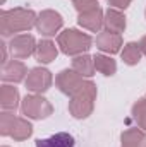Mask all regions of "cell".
Masks as SVG:
<instances>
[{"label":"cell","instance_id":"6da1fadb","mask_svg":"<svg viewBox=\"0 0 146 147\" xmlns=\"http://www.w3.org/2000/svg\"><path fill=\"white\" fill-rule=\"evenodd\" d=\"M36 24V14L29 9H10L0 12V33L2 36H12L19 31H28Z\"/></svg>","mask_w":146,"mask_h":147},{"label":"cell","instance_id":"7a4b0ae2","mask_svg":"<svg viewBox=\"0 0 146 147\" xmlns=\"http://www.w3.org/2000/svg\"><path fill=\"white\" fill-rule=\"evenodd\" d=\"M59 46L65 55L83 53L91 46V38L76 29H65L64 33L59 34Z\"/></svg>","mask_w":146,"mask_h":147},{"label":"cell","instance_id":"3957f363","mask_svg":"<svg viewBox=\"0 0 146 147\" xmlns=\"http://www.w3.org/2000/svg\"><path fill=\"white\" fill-rule=\"evenodd\" d=\"M95 94H96V89H95V86L91 82L81 92L74 94L72 101L69 105V110L72 113V116H76V118H86L91 113V110H93V98H95Z\"/></svg>","mask_w":146,"mask_h":147},{"label":"cell","instance_id":"277c9868","mask_svg":"<svg viewBox=\"0 0 146 147\" xmlns=\"http://www.w3.org/2000/svg\"><path fill=\"white\" fill-rule=\"evenodd\" d=\"M21 111L23 115H26L28 118H33V120H41V118H46L50 113H52V106L50 103L36 94H29L23 99V105H21Z\"/></svg>","mask_w":146,"mask_h":147},{"label":"cell","instance_id":"5b68a950","mask_svg":"<svg viewBox=\"0 0 146 147\" xmlns=\"http://www.w3.org/2000/svg\"><path fill=\"white\" fill-rule=\"evenodd\" d=\"M89 82H84L83 79H81V75L77 72H72V70H62V72L59 74V77H57V86H59V89L62 91V92H65V94H77V92H81L86 86H88Z\"/></svg>","mask_w":146,"mask_h":147},{"label":"cell","instance_id":"8992f818","mask_svg":"<svg viewBox=\"0 0 146 147\" xmlns=\"http://www.w3.org/2000/svg\"><path fill=\"white\" fill-rule=\"evenodd\" d=\"M52 86V74L46 69L35 67L31 69L26 77V89L33 92H45Z\"/></svg>","mask_w":146,"mask_h":147},{"label":"cell","instance_id":"52a82bcc","mask_svg":"<svg viewBox=\"0 0 146 147\" xmlns=\"http://www.w3.org/2000/svg\"><path fill=\"white\" fill-rule=\"evenodd\" d=\"M62 26V16L55 10H43L36 19V28L43 36H53Z\"/></svg>","mask_w":146,"mask_h":147},{"label":"cell","instance_id":"ba28073f","mask_svg":"<svg viewBox=\"0 0 146 147\" xmlns=\"http://www.w3.org/2000/svg\"><path fill=\"white\" fill-rule=\"evenodd\" d=\"M9 50H10L12 57H16V58H28L29 55L35 53L36 41L31 34H19V36H14L10 39Z\"/></svg>","mask_w":146,"mask_h":147},{"label":"cell","instance_id":"9c48e42d","mask_svg":"<svg viewBox=\"0 0 146 147\" xmlns=\"http://www.w3.org/2000/svg\"><path fill=\"white\" fill-rule=\"evenodd\" d=\"M26 74H28V69H26V65L23 62L10 60L2 69V80L3 82H12V84L14 82H21V80H24Z\"/></svg>","mask_w":146,"mask_h":147},{"label":"cell","instance_id":"30bf717a","mask_svg":"<svg viewBox=\"0 0 146 147\" xmlns=\"http://www.w3.org/2000/svg\"><path fill=\"white\" fill-rule=\"evenodd\" d=\"M0 106L3 111H14L19 106V92L14 86L3 84L0 87Z\"/></svg>","mask_w":146,"mask_h":147},{"label":"cell","instance_id":"8fae6325","mask_svg":"<svg viewBox=\"0 0 146 147\" xmlns=\"http://www.w3.org/2000/svg\"><path fill=\"white\" fill-rule=\"evenodd\" d=\"M36 147H74V137L71 134L59 132L48 139H38Z\"/></svg>","mask_w":146,"mask_h":147},{"label":"cell","instance_id":"7c38bea8","mask_svg":"<svg viewBox=\"0 0 146 147\" xmlns=\"http://www.w3.org/2000/svg\"><path fill=\"white\" fill-rule=\"evenodd\" d=\"M122 45V39L117 33H112V31H105L102 33L100 36L96 38V46L102 50V51H108V53H115L119 51Z\"/></svg>","mask_w":146,"mask_h":147},{"label":"cell","instance_id":"4fadbf2b","mask_svg":"<svg viewBox=\"0 0 146 147\" xmlns=\"http://www.w3.org/2000/svg\"><path fill=\"white\" fill-rule=\"evenodd\" d=\"M102 22H103V17H102V10L100 9H95V10H89V12H83L79 16V24L91 29V31H98L102 28Z\"/></svg>","mask_w":146,"mask_h":147},{"label":"cell","instance_id":"5bb4252c","mask_svg":"<svg viewBox=\"0 0 146 147\" xmlns=\"http://www.w3.org/2000/svg\"><path fill=\"white\" fill-rule=\"evenodd\" d=\"M57 57V48L52 41L48 39H43L40 41V45L36 46V58L40 63H50L53 62Z\"/></svg>","mask_w":146,"mask_h":147},{"label":"cell","instance_id":"9a60e30c","mask_svg":"<svg viewBox=\"0 0 146 147\" xmlns=\"http://www.w3.org/2000/svg\"><path fill=\"white\" fill-rule=\"evenodd\" d=\"M105 24H107V28H108V31L112 33H122L124 29H126V17L120 14V12H117V10H113V9H108L107 10V19H105Z\"/></svg>","mask_w":146,"mask_h":147},{"label":"cell","instance_id":"2e32d148","mask_svg":"<svg viewBox=\"0 0 146 147\" xmlns=\"http://www.w3.org/2000/svg\"><path fill=\"white\" fill-rule=\"evenodd\" d=\"M31 134H33L31 123H29L28 120H24V118H16V123H14V127H12V130H10V137H12L14 140H24V139H28Z\"/></svg>","mask_w":146,"mask_h":147},{"label":"cell","instance_id":"e0dca14e","mask_svg":"<svg viewBox=\"0 0 146 147\" xmlns=\"http://www.w3.org/2000/svg\"><path fill=\"white\" fill-rule=\"evenodd\" d=\"M93 65H95V62H93V58L88 57V55L77 57V58H74V62H72L74 72H77L79 75H86V77L93 75V69H95Z\"/></svg>","mask_w":146,"mask_h":147},{"label":"cell","instance_id":"ac0fdd59","mask_svg":"<svg viewBox=\"0 0 146 147\" xmlns=\"http://www.w3.org/2000/svg\"><path fill=\"white\" fill-rule=\"evenodd\" d=\"M93 62H95L96 70H100L103 75H113V74H115V70H117L115 60H112V58H108V57L96 55V57L93 58Z\"/></svg>","mask_w":146,"mask_h":147},{"label":"cell","instance_id":"d6986e66","mask_svg":"<svg viewBox=\"0 0 146 147\" xmlns=\"http://www.w3.org/2000/svg\"><path fill=\"white\" fill-rule=\"evenodd\" d=\"M141 58V48L139 45L136 43H127L124 46V51H122V60L127 63V65H136Z\"/></svg>","mask_w":146,"mask_h":147},{"label":"cell","instance_id":"ffe728a7","mask_svg":"<svg viewBox=\"0 0 146 147\" xmlns=\"http://www.w3.org/2000/svg\"><path fill=\"white\" fill-rule=\"evenodd\" d=\"M145 144V135L139 130H127L122 135V146L124 147H141Z\"/></svg>","mask_w":146,"mask_h":147},{"label":"cell","instance_id":"44dd1931","mask_svg":"<svg viewBox=\"0 0 146 147\" xmlns=\"http://www.w3.org/2000/svg\"><path fill=\"white\" fill-rule=\"evenodd\" d=\"M16 118L17 116L14 113H10V111H3L0 115V134L3 137H10V130H12V127L16 123Z\"/></svg>","mask_w":146,"mask_h":147},{"label":"cell","instance_id":"7402d4cb","mask_svg":"<svg viewBox=\"0 0 146 147\" xmlns=\"http://www.w3.org/2000/svg\"><path fill=\"white\" fill-rule=\"evenodd\" d=\"M132 111H134V116H136L138 123L146 130V99H141L139 103H136Z\"/></svg>","mask_w":146,"mask_h":147},{"label":"cell","instance_id":"603a6c76","mask_svg":"<svg viewBox=\"0 0 146 147\" xmlns=\"http://www.w3.org/2000/svg\"><path fill=\"white\" fill-rule=\"evenodd\" d=\"M74 5H76V9H77L81 14H83V12H89V10L98 9L96 0H74Z\"/></svg>","mask_w":146,"mask_h":147},{"label":"cell","instance_id":"cb8c5ba5","mask_svg":"<svg viewBox=\"0 0 146 147\" xmlns=\"http://www.w3.org/2000/svg\"><path fill=\"white\" fill-rule=\"evenodd\" d=\"M129 2H131V0H108L110 5H113V7H119V9H126V7L129 5Z\"/></svg>","mask_w":146,"mask_h":147},{"label":"cell","instance_id":"d4e9b609","mask_svg":"<svg viewBox=\"0 0 146 147\" xmlns=\"http://www.w3.org/2000/svg\"><path fill=\"white\" fill-rule=\"evenodd\" d=\"M0 46H2V63L5 65V63H7V48H9V46H7L5 43H2Z\"/></svg>","mask_w":146,"mask_h":147},{"label":"cell","instance_id":"484cf974","mask_svg":"<svg viewBox=\"0 0 146 147\" xmlns=\"http://www.w3.org/2000/svg\"><path fill=\"white\" fill-rule=\"evenodd\" d=\"M139 48H141V51L146 55V36L141 39V43H139Z\"/></svg>","mask_w":146,"mask_h":147},{"label":"cell","instance_id":"4316f807","mask_svg":"<svg viewBox=\"0 0 146 147\" xmlns=\"http://www.w3.org/2000/svg\"><path fill=\"white\" fill-rule=\"evenodd\" d=\"M3 2H5V0H2V3H3Z\"/></svg>","mask_w":146,"mask_h":147},{"label":"cell","instance_id":"83f0119b","mask_svg":"<svg viewBox=\"0 0 146 147\" xmlns=\"http://www.w3.org/2000/svg\"><path fill=\"white\" fill-rule=\"evenodd\" d=\"M3 147H7V146H3Z\"/></svg>","mask_w":146,"mask_h":147}]
</instances>
